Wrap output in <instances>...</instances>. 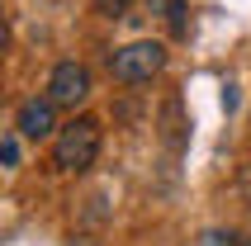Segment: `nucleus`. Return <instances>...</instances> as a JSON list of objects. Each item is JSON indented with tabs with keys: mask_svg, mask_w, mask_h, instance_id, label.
<instances>
[{
	"mask_svg": "<svg viewBox=\"0 0 251 246\" xmlns=\"http://www.w3.org/2000/svg\"><path fill=\"white\" fill-rule=\"evenodd\" d=\"M100 156V123L95 119H71L67 128H57L52 137V161L57 171H71V175H81L90 171Z\"/></svg>",
	"mask_w": 251,
	"mask_h": 246,
	"instance_id": "obj_1",
	"label": "nucleus"
},
{
	"mask_svg": "<svg viewBox=\"0 0 251 246\" xmlns=\"http://www.w3.org/2000/svg\"><path fill=\"white\" fill-rule=\"evenodd\" d=\"M161 67H166V43H156V38H138V43H128V48H119V52L109 57L114 81H124V85L152 81Z\"/></svg>",
	"mask_w": 251,
	"mask_h": 246,
	"instance_id": "obj_2",
	"label": "nucleus"
},
{
	"mask_svg": "<svg viewBox=\"0 0 251 246\" xmlns=\"http://www.w3.org/2000/svg\"><path fill=\"white\" fill-rule=\"evenodd\" d=\"M48 99H52L57 109H76L90 99V67L81 62H57L52 76H48Z\"/></svg>",
	"mask_w": 251,
	"mask_h": 246,
	"instance_id": "obj_3",
	"label": "nucleus"
},
{
	"mask_svg": "<svg viewBox=\"0 0 251 246\" xmlns=\"http://www.w3.org/2000/svg\"><path fill=\"white\" fill-rule=\"evenodd\" d=\"M14 133L28 137V142L57 137V104L48 95H43V99H24V104L14 109Z\"/></svg>",
	"mask_w": 251,
	"mask_h": 246,
	"instance_id": "obj_4",
	"label": "nucleus"
},
{
	"mask_svg": "<svg viewBox=\"0 0 251 246\" xmlns=\"http://www.w3.org/2000/svg\"><path fill=\"white\" fill-rule=\"evenodd\" d=\"M161 137H166V147L171 151H180L185 147V123H180V99L171 95L166 99V109H161Z\"/></svg>",
	"mask_w": 251,
	"mask_h": 246,
	"instance_id": "obj_5",
	"label": "nucleus"
},
{
	"mask_svg": "<svg viewBox=\"0 0 251 246\" xmlns=\"http://www.w3.org/2000/svg\"><path fill=\"white\" fill-rule=\"evenodd\" d=\"M199 246H242L237 232H223V227H209V232L199 237Z\"/></svg>",
	"mask_w": 251,
	"mask_h": 246,
	"instance_id": "obj_6",
	"label": "nucleus"
},
{
	"mask_svg": "<svg viewBox=\"0 0 251 246\" xmlns=\"http://www.w3.org/2000/svg\"><path fill=\"white\" fill-rule=\"evenodd\" d=\"M128 5H133V0H95V10H100V14H109V19H124Z\"/></svg>",
	"mask_w": 251,
	"mask_h": 246,
	"instance_id": "obj_7",
	"label": "nucleus"
},
{
	"mask_svg": "<svg viewBox=\"0 0 251 246\" xmlns=\"http://www.w3.org/2000/svg\"><path fill=\"white\" fill-rule=\"evenodd\" d=\"M0 161H5V166H19V133H10L5 142H0Z\"/></svg>",
	"mask_w": 251,
	"mask_h": 246,
	"instance_id": "obj_8",
	"label": "nucleus"
},
{
	"mask_svg": "<svg viewBox=\"0 0 251 246\" xmlns=\"http://www.w3.org/2000/svg\"><path fill=\"white\" fill-rule=\"evenodd\" d=\"M166 19H171V33H185V0H176V5H171Z\"/></svg>",
	"mask_w": 251,
	"mask_h": 246,
	"instance_id": "obj_9",
	"label": "nucleus"
},
{
	"mask_svg": "<svg viewBox=\"0 0 251 246\" xmlns=\"http://www.w3.org/2000/svg\"><path fill=\"white\" fill-rule=\"evenodd\" d=\"M242 246H251V242H242Z\"/></svg>",
	"mask_w": 251,
	"mask_h": 246,
	"instance_id": "obj_10",
	"label": "nucleus"
}]
</instances>
